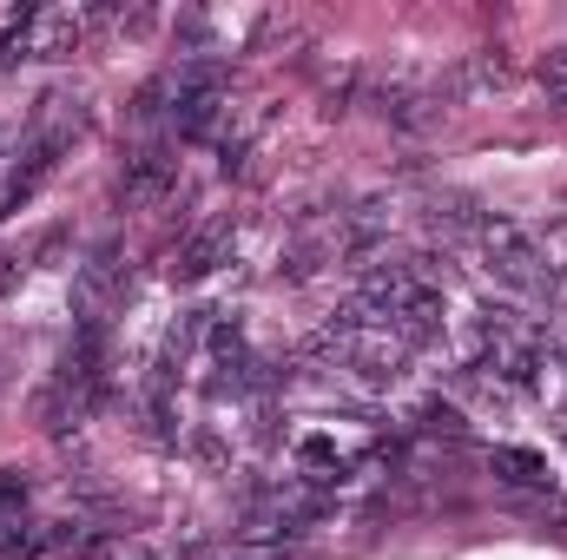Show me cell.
<instances>
[{
	"instance_id": "obj_1",
	"label": "cell",
	"mask_w": 567,
	"mask_h": 560,
	"mask_svg": "<svg viewBox=\"0 0 567 560\" xmlns=\"http://www.w3.org/2000/svg\"><path fill=\"white\" fill-rule=\"evenodd\" d=\"M86 7H27L7 13V60H66L86 40Z\"/></svg>"
},
{
	"instance_id": "obj_2",
	"label": "cell",
	"mask_w": 567,
	"mask_h": 560,
	"mask_svg": "<svg viewBox=\"0 0 567 560\" xmlns=\"http://www.w3.org/2000/svg\"><path fill=\"white\" fill-rule=\"evenodd\" d=\"M475 245H482V258H488L502 278H515V283L542 278V251H535V231H528V225H515V218H482V225H475Z\"/></svg>"
},
{
	"instance_id": "obj_3",
	"label": "cell",
	"mask_w": 567,
	"mask_h": 560,
	"mask_svg": "<svg viewBox=\"0 0 567 560\" xmlns=\"http://www.w3.org/2000/svg\"><path fill=\"white\" fill-rule=\"evenodd\" d=\"M502 80H508V66H502L495 53H475L468 66H455V73H449V93H455V100H468V93H488V86H502Z\"/></svg>"
},
{
	"instance_id": "obj_4",
	"label": "cell",
	"mask_w": 567,
	"mask_h": 560,
	"mask_svg": "<svg viewBox=\"0 0 567 560\" xmlns=\"http://www.w3.org/2000/svg\"><path fill=\"white\" fill-rule=\"evenodd\" d=\"M488 462H495V475L515 481V488H542V481H548V462H542L535 448H495Z\"/></svg>"
},
{
	"instance_id": "obj_5",
	"label": "cell",
	"mask_w": 567,
	"mask_h": 560,
	"mask_svg": "<svg viewBox=\"0 0 567 560\" xmlns=\"http://www.w3.org/2000/svg\"><path fill=\"white\" fill-rule=\"evenodd\" d=\"M165 178H172V158H165V152H140L133 172H126V191H133V198H158Z\"/></svg>"
},
{
	"instance_id": "obj_6",
	"label": "cell",
	"mask_w": 567,
	"mask_h": 560,
	"mask_svg": "<svg viewBox=\"0 0 567 560\" xmlns=\"http://www.w3.org/2000/svg\"><path fill=\"white\" fill-rule=\"evenodd\" d=\"M535 251H542V278H567V218L535 231Z\"/></svg>"
},
{
	"instance_id": "obj_7",
	"label": "cell",
	"mask_w": 567,
	"mask_h": 560,
	"mask_svg": "<svg viewBox=\"0 0 567 560\" xmlns=\"http://www.w3.org/2000/svg\"><path fill=\"white\" fill-rule=\"evenodd\" d=\"M225 245H231V231H205V238H198V245L185 251V265H178V271H185V278H198V271H212Z\"/></svg>"
},
{
	"instance_id": "obj_8",
	"label": "cell",
	"mask_w": 567,
	"mask_h": 560,
	"mask_svg": "<svg viewBox=\"0 0 567 560\" xmlns=\"http://www.w3.org/2000/svg\"><path fill=\"white\" fill-rule=\"evenodd\" d=\"M20 501H27V475L20 468H0V521H13Z\"/></svg>"
},
{
	"instance_id": "obj_9",
	"label": "cell",
	"mask_w": 567,
	"mask_h": 560,
	"mask_svg": "<svg viewBox=\"0 0 567 560\" xmlns=\"http://www.w3.org/2000/svg\"><path fill=\"white\" fill-rule=\"evenodd\" d=\"M542 86H555V93H567V46H555V53L542 60Z\"/></svg>"
},
{
	"instance_id": "obj_10",
	"label": "cell",
	"mask_w": 567,
	"mask_h": 560,
	"mask_svg": "<svg viewBox=\"0 0 567 560\" xmlns=\"http://www.w3.org/2000/svg\"><path fill=\"white\" fill-rule=\"evenodd\" d=\"M13 283H20V265H13V258H0V297H7Z\"/></svg>"
}]
</instances>
